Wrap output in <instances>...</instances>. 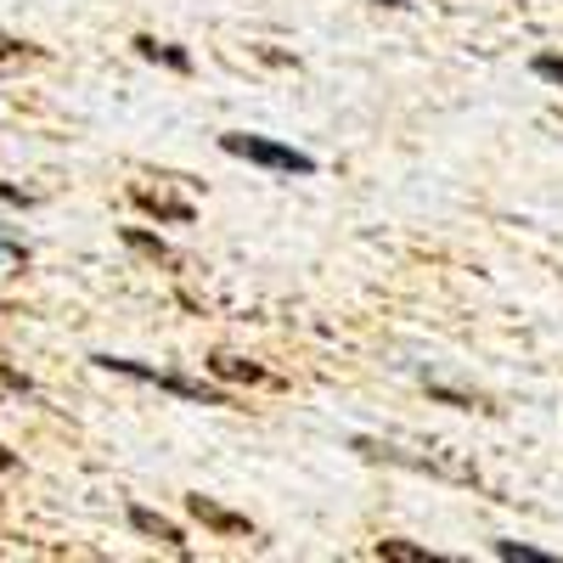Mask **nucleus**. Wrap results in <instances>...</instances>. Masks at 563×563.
<instances>
[{
    "label": "nucleus",
    "mask_w": 563,
    "mask_h": 563,
    "mask_svg": "<svg viewBox=\"0 0 563 563\" xmlns=\"http://www.w3.org/2000/svg\"><path fill=\"white\" fill-rule=\"evenodd\" d=\"M135 52H141V57H147V63H169L175 74H186V68H192V57H186V52H180V45H158L153 34H141V40H135Z\"/></svg>",
    "instance_id": "obj_7"
},
{
    "label": "nucleus",
    "mask_w": 563,
    "mask_h": 563,
    "mask_svg": "<svg viewBox=\"0 0 563 563\" xmlns=\"http://www.w3.org/2000/svg\"><path fill=\"white\" fill-rule=\"evenodd\" d=\"M0 384H12V389H23V395H29V378H18L12 366H0Z\"/></svg>",
    "instance_id": "obj_15"
},
{
    "label": "nucleus",
    "mask_w": 563,
    "mask_h": 563,
    "mask_svg": "<svg viewBox=\"0 0 563 563\" xmlns=\"http://www.w3.org/2000/svg\"><path fill=\"white\" fill-rule=\"evenodd\" d=\"M372 7H411V0H372Z\"/></svg>",
    "instance_id": "obj_17"
},
{
    "label": "nucleus",
    "mask_w": 563,
    "mask_h": 563,
    "mask_svg": "<svg viewBox=\"0 0 563 563\" xmlns=\"http://www.w3.org/2000/svg\"><path fill=\"white\" fill-rule=\"evenodd\" d=\"M209 372H214V378H231V384H265V366H254L243 355H214Z\"/></svg>",
    "instance_id": "obj_5"
},
{
    "label": "nucleus",
    "mask_w": 563,
    "mask_h": 563,
    "mask_svg": "<svg viewBox=\"0 0 563 563\" xmlns=\"http://www.w3.org/2000/svg\"><path fill=\"white\" fill-rule=\"evenodd\" d=\"M220 147H225L231 158H249V164H260V169H282V175H316V158H310V153H299V147H282V141H271V135L225 130V135H220Z\"/></svg>",
    "instance_id": "obj_1"
},
{
    "label": "nucleus",
    "mask_w": 563,
    "mask_h": 563,
    "mask_svg": "<svg viewBox=\"0 0 563 563\" xmlns=\"http://www.w3.org/2000/svg\"><path fill=\"white\" fill-rule=\"evenodd\" d=\"M102 372H124V378H141V384H158V389H169V395H180V400H203V406H225V395L220 389H209V384H198V378H180V372H158V366H141V361H124V355H90Z\"/></svg>",
    "instance_id": "obj_2"
},
{
    "label": "nucleus",
    "mask_w": 563,
    "mask_h": 563,
    "mask_svg": "<svg viewBox=\"0 0 563 563\" xmlns=\"http://www.w3.org/2000/svg\"><path fill=\"white\" fill-rule=\"evenodd\" d=\"M135 203L147 209V214H158V220H175V225L192 220V203H180V198H158V192H147V186H135Z\"/></svg>",
    "instance_id": "obj_6"
},
{
    "label": "nucleus",
    "mask_w": 563,
    "mask_h": 563,
    "mask_svg": "<svg viewBox=\"0 0 563 563\" xmlns=\"http://www.w3.org/2000/svg\"><path fill=\"white\" fill-rule=\"evenodd\" d=\"M0 467H18V456H12L7 445H0Z\"/></svg>",
    "instance_id": "obj_16"
},
{
    "label": "nucleus",
    "mask_w": 563,
    "mask_h": 563,
    "mask_svg": "<svg viewBox=\"0 0 563 563\" xmlns=\"http://www.w3.org/2000/svg\"><path fill=\"white\" fill-rule=\"evenodd\" d=\"M0 203H18V209H29L34 198L23 192V186H7V180H0Z\"/></svg>",
    "instance_id": "obj_13"
},
{
    "label": "nucleus",
    "mask_w": 563,
    "mask_h": 563,
    "mask_svg": "<svg viewBox=\"0 0 563 563\" xmlns=\"http://www.w3.org/2000/svg\"><path fill=\"white\" fill-rule=\"evenodd\" d=\"M378 558H406V563H429V547H411V541H378Z\"/></svg>",
    "instance_id": "obj_9"
},
{
    "label": "nucleus",
    "mask_w": 563,
    "mask_h": 563,
    "mask_svg": "<svg viewBox=\"0 0 563 563\" xmlns=\"http://www.w3.org/2000/svg\"><path fill=\"white\" fill-rule=\"evenodd\" d=\"M0 254H12L18 265L29 260V243H18V238H7V231H0Z\"/></svg>",
    "instance_id": "obj_14"
},
{
    "label": "nucleus",
    "mask_w": 563,
    "mask_h": 563,
    "mask_svg": "<svg viewBox=\"0 0 563 563\" xmlns=\"http://www.w3.org/2000/svg\"><path fill=\"white\" fill-rule=\"evenodd\" d=\"M536 74H541V79H552V85H563V57L541 52V57H536Z\"/></svg>",
    "instance_id": "obj_11"
},
{
    "label": "nucleus",
    "mask_w": 563,
    "mask_h": 563,
    "mask_svg": "<svg viewBox=\"0 0 563 563\" xmlns=\"http://www.w3.org/2000/svg\"><path fill=\"white\" fill-rule=\"evenodd\" d=\"M130 525H135L141 536H153V541H164V547H175V552L186 558V536L164 519V512H153V507H130Z\"/></svg>",
    "instance_id": "obj_4"
},
{
    "label": "nucleus",
    "mask_w": 563,
    "mask_h": 563,
    "mask_svg": "<svg viewBox=\"0 0 563 563\" xmlns=\"http://www.w3.org/2000/svg\"><path fill=\"white\" fill-rule=\"evenodd\" d=\"M496 558H507V563H552L547 552H536V547H519V541H501V547H496Z\"/></svg>",
    "instance_id": "obj_10"
},
{
    "label": "nucleus",
    "mask_w": 563,
    "mask_h": 563,
    "mask_svg": "<svg viewBox=\"0 0 563 563\" xmlns=\"http://www.w3.org/2000/svg\"><path fill=\"white\" fill-rule=\"evenodd\" d=\"M124 243H130V249H141V254H153V260H175V254H169V243H164V238H153V231H135V225H130V231H124Z\"/></svg>",
    "instance_id": "obj_8"
},
{
    "label": "nucleus",
    "mask_w": 563,
    "mask_h": 563,
    "mask_svg": "<svg viewBox=\"0 0 563 563\" xmlns=\"http://www.w3.org/2000/svg\"><path fill=\"white\" fill-rule=\"evenodd\" d=\"M34 45H23V40H12V34H0V63H12V57H29Z\"/></svg>",
    "instance_id": "obj_12"
},
{
    "label": "nucleus",
    "mask_w": 563,
    "mask_h": 563,
    "mask_svg": "<svg viewBox=\"0 0 563 563\" xmlns=\"http://www.w3.org/2000/svg\"><path fill=\"white\" fill-rule=\"evenodd\" d=\"M186 512H192L198 525H209L214 536H254V525L243 519V512H231V507H220L209 496H186Z\"/></svg>",
    "instance_id": "obj_3"
}]
</instances>
